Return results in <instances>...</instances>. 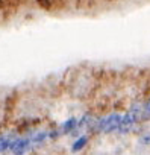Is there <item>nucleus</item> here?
<instances>
[{"mask_svg": "<svg viewBox=\"0 0 150 155\" xmlns=\"http://www.w3.org/2000/svg\"><path fill=\"white\" fill-rule=\"evenodd\" d=\"M121 117H123V114L118 113V111H112V113H109V114H106V116L97 117L94 132H97V134H105V135L117 134V131H118V128H120V123H121Z\"/></svg>", "mask_w": 150, "mask_h": 155, "instance_id": "1", "label": "nucleus"}, {"mask_svg": "<svg viewBox=\"0 0 150 155\" xmlns=\"http://www.w3.org/2000/svg\"><path fill=\"white\" fill-rule=\"evenodd\" d=\"M49 138V132L46 131H40V132H35L32 137H30V144L32 146H37V144H41L44 143L46 140Z\"/></svg>", "mask_w": 150, "mask_h": 155, "instance_id": "6", "label": "nucleus"}, {"mask_svg": "<svg viewBox=\"0 0 150 155\" xmlns=\"http://www.w3.org/2000/svg\"><path fill=\"white\" fill-rule=\"evenodd\" d=\"M142 122H150V96L142 102Z\"/></svg>", "mask_w": 150, "mask_h": 155, "instance_id": "8", "label": "nucleus"}, {"mask_svg": "<svg viewBox=\"0 0 150 155\" xmlns=\"http://www.w3.org/2000/svg\"><path fill=\"white\" fill-rule=\"evenodd\" d=\"M78 117H68L67 120H64L59 126V131L61 134L64 135H71V137H79L81 132L78 129Z\"/></svg>", "mask_w": 150, "mask_h": 155, "instance_id": "3", "label": "nucleus"}, {"mask_svg": "<svg viewBox=\"0 0 150 155\" xmlns=\"http://www.w3.org/2000/svg\"><path fill=\"white\" fill-rule=\"evenodd\" d=\"M14 138H15V135H8V134L0 135V152H5L6 149H9Z\"/></svg>", "mask_w": 150, "mask_h": 155, "instance_id": "7", "label": "nucleus"}, {"mask_svg": "<svg viewBox=\"0 0 150 155\" xmlns=\"http://www.w3.org/2000/svg\"><path fill=\"white\" fill-rule=\"evenodd\" d=\"M88 143H90V137H88V134H87V132H85V134H81L79 137L74 138V141L71 143L70 150H71L73 153H78V152L84 150V149L87 147Z\"/></svg>", "mask_w": 150, "mask_h": 155, "instance_id": "5", "label": "nucleus"}, {"mask_svg": "<svg viewBox=\"0 0 150 155\" xmlns=\"http://www.w3.org/2000/svg\"><path fill=\"white\" fill-rule=\"evenodd\" d=\"M138 143L141 146H150V132H142L138 135Z\"/></svg>", "mask_w": 150, "mask_h": 155, "instance_id": "9", "label": "nucleus"}, {"mask_svg": "<svg viewBox=\"0 0 150 155\" xmlns=\"http://www.w3.org/2000/svg\"><path fill=\"white\" fill-rule=\"evenodd\" d=\"M30 147V138H23V137H15L9 146L12 155H24Z\"/></svg>", "mask_w": 150, "mask_h": 155, "instance_id": "4", "label": "nucleus"}, {"mask_svg": "<svg viewBox=\"0 0 150 155\" xmlns=\"http://www.w3.org/2000/svg\"><path fill=\"white\" fill-rule=\"evenodd\" d=\"M139 125V120L130 113V111H126L121 117V123H120V128L117 131L118 135H129L132 134Z\"/></svg>", "mask_w": 150, "mask_h": 155, "instance_id": "2", "label": "nucleus"}]
</instances>
